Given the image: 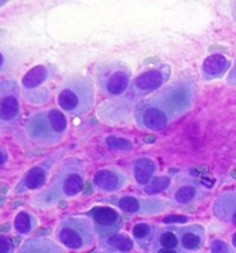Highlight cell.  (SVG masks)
I'll list each match as a JSON object with an SVG mask.
<instances>
[{
    "label": "cell",
    "instance_id": "ffe728a7",
    "mask_svg": "<svg viewBox=\"0 0 236 253\" xmlns=\"http://www.w3.org/2000/svg\"><path fill=\"white\" fill-rule=\"evenodd\" d=\"M104 249L113 253H128L133 249V241L125 234H116L110 238L100 241Z\"/></svg>",
    "mask_w": 236,
    "mask_h": 253
},
{
    "label": "cell",
    "instance_id": "4fadbf2b",
    "mask_svg": "<svg viewBox=\"0 0 236 253\" xmlns=\"http://www.w3.org/2000/svg\"><path fill=\"white\" fill-rule=\"evenodd\" d=\"M93 186L100 192L106 194H114L121 189H124L129 179L126 177V174L119 171L118 169L110 167V169H102L93 175Z\"/></svg>",
    "mask_w": 236,
    "mask_h": 253
},
{
    "label": "cell",
    "instance_id": "44dd1931",
    "mask_svg": "<svg viewBox=\"0 0 236 253\" xmlns=\"http://www.w3.org/2000/svg\"><path fill=\"white\" fill-rule=\"evenodd\" d=\"M203 195H204V192L200 189L199 186L188 184V185L178 188L174 196H172V201L177 206H186V205H191L193 202L200 199Z\"/></svg>",
    "mask_w": 236,
    "mask_h": 253
},
{
    "label": "cell",
    "instance_id": "30bf717a",
    "mask_svg": "<svg viewBox=\"0 0 236 253\" xmlns=\"http://www.w3.org/2000/svg\"><path fill=\"white\" fill-rule=\"evenodd\" d=\"M171 67L162 64L160 67L150 68L143 73H140L129 86V95L133 97L146 96L149 93H153L157 89L165 85V82L170 80Z\"/></svg>",
    "mask_w": 236,
    "mask_h": 253
},
{
    "label": "cell",
    "instance_id": "83f0119b",
    "mask_svg": "<svg viewBox=\"0 0 236 253\" xmlns=\"http://www.w3.org/2000/svg\"><path fill=\"white\" fill-rule=\"evenodd\" d=\"M0 253H14L13 241L7 235H0Z\"/></svg>",
    "mask_w": 236,
    "mask_h": 253
},
{
    "label": "cell",
    "instance_id": "52a82bcc",
    "mask_svg": "<svg viewBox=\"0 0 236 253\" xmlns=\"http://www.w3.org/2000/svg\"><path fill=\"white\" fill-rule=\"evenodd\" d=\"M133 119L140 129L150 131V132L164 131L172 121L170 114L165 112V109L155 96L140 102L136 106Z\"/></svg>",
    "mask_w": 236,
    "mask_h": 253
},
{
    "label": "cell",
    "instance_id": "f546056e",
    "mask_svg": "<svg viewBox=\"0 0 236 253\" xmlns=\"http://www.w3.org/2000/svg\"><path fill=\"white\" fill-rule=\"evenodd\" d=\"M227 82H228L231 86H236V63L235 66L232 67V70H231L228 77H227Z\"/></svg>",
    "mask_w": 236,
    "mask_h": 253
},
{
    "label": "cell",
    "instance_id": "836d02e7",
    "mask_svg": "<svg viewBox=\"0 0 236 253\" xmlns=\"http://www.w3.org/2000/svg\"><path fill=\"white\" fill-rule=\"evenodd\" d=\"M232 246H234V249L236 251V232L232 234Z\"/></svg>",
    "mask_w": 236,
    "mask_h": 253
},
{
    "label": "cell",
    "instance_id": "ba28073f",
    "mask_svg": "<svg viewBox=\"0 0 236 253\" xmlns=\"http://www.w3.org/2000/svg\"><path fill=\"white\" fill-rule=\"evenodd\" d=\"M21 117V93L15 81H0V131L14 126Z\"/></svg>",
    "mask_w": 236,
    "mask_h": 253
},
{
    "label": "cell",
    "instance_id": "9a60e30c",
    "mask_svg": "<svg viewBox=\"0 0 236 253\" xmlns=\"http://www.w3.org/2000/svg\"><path fill=\"white\" fill-rule=\"evenodd\" d=\"M213 213L222 223L236 225V192H222L213 203Z\"/></svg>",
    "mask_w": 236,
    "mask_h": 253
},
{
    "label": "cell",
    "instance_id": "6da1fadb",
    "mask_svg": "<svg viewBox=\"0 0 236 253\" xmlns=\"http://www.w3.org/2000/svg\"><path fill=\"white\" fill-rule=\"evenodd\" d=\"M85 186V167L79 159H70L56 174L50 186L35 198L37 208H50L81 194Z\"/></svg>",
    "mask_w": 236,
    "mask_h": 253
},
{
    "label": "cell",
    "instance_id": "4316f807",
    "mask_svg": "<svg viewBox=\"0 0 236 253\" xmlns=\"http://www.w3.org/2000/svg\"><path fill=\"white\" fill-rule=\"evenodd\" d=\"M210 253H236L232 246H229L222 239H214L210 245Z\"/></svg>",
    "mask_w": 236,
    "mask_h": 253
},
{
    "label": "cell",
    "instance_id": "8fae6325",
    "mask_svg": "<svg viewBox=\"0 0 236 253\" xmlns=\"http://www.w3.org/2000/svg\"><path fill=\"white\" fill-rule=\"evenodd\" d=\"M89 217L95 225V230L100 241L118 234V231L122 227V217L111 208H104V206L93 208L89 211Z\"/></svg>",
    "mask_w": 236,
    "mask_h": 253
},
{
    "label": "cell",
    "instance_id": "2e32d148",
    "mask_svg": "<svg viewBox=\"0 0 236 253\" xmlns=\"http://www.w3.org/2000/svg\"><path fill=\"white\" fill-rule=\"evenodd\" d=\"M231 67V61L222 54H211L208 56L201 66V75L204 81H214L224 77Z\"/></svg>",
    "mask_w": 236,
    "mask_h": 253
},
{
    "label": "cell",
    "instance_id": "7c38bea8",
    "mask_svg": "<svg viewBox=\"0 0 236 253\" xmlns=\"http://www.w3.org/2000/svg\"><path fill=\"white\" fill-rule=\"evenodd\" d=\"M57 160H59V156L49 157V159L44 160L43 163L34 166L32 169H30L27 171V174L22 177L21 181L18 182V185L15 186V194L22 195L42 188L47 182L49 174H50V171H52V169L54 167V164H56Z\"/></svg>",
    "mask_w": 236,
    "mask_h": 253
},
{
    "label": "cell",
    "instance_id": "8992f818",
    "mask_svg": "<svg viewBox=\"0 0 236 253\" xmlns=\"http://www.w3.org/2000/svg\"><path fill=\"white\" fill-rule=\"evenodd\" d=\"M155 97L174 121L182 117L195 106L197 97V88L193 81L182 80L164 88Z\"/></svg>",
    "mask_w": 236,
    "mask_h": 253
},
{
    "label": "cell",
    "instance_id": "d4e9b609",
    "mask_svg": "<svg viewBox=\"0 0 236 253\" xmlns=\"http://www.w3.org/2000/svg\"><path fill=\"white\" fill-rule=\"evenodd\" d=\"M171 185V179L168 177H157L153 178L148 185L143 186V192L146 195H158L167 191Z\"/></svg>",
    "mask_w": 236,
    "mask_h": 253
},
{
    "label": "cell",
    "instance_id": "484cf974",
    "mask_svg": "<svg viewBox=\"0 0 236 253\" xmlns=\"http://www.w3.org/2000/svg\"><path fill=\"white\" fill-rule=\"evenodd\" d=\"M106 145L113 150L117 152H131L133 149V143L129 139L121 138V136H116V135H110L106 138Z\"/></svg>",
    "mask_w": 236,
    "mask_h": 253
},
{
    "label": "cell",
    "instance_id": "603a6c76",
    "mask_svg": "<svg viewBox=\"0 0 236 253\" xmlns=\"http://www.w3.org/2000/svg\"><path fill=\"white\" fill-rule=\"evenodd\" d=\"M47 77H49V73L43 66H38V67H34L31 71H28L27 75L22 78V85L27 90V93H30L31 90L37 89L40 85H43L44 81L47 80Z\"/></svg>",
    "mask_w": 236,
    "mask_h": 253
},
{
    "label": "cell",
    "instance_id": "d6a6232c",
    "mask_svg": "<svg viewBox=\"0 0 236 253\" xmlns=\"http://www.w3.org/2000/svg\"><path fill=\"white\" fill-rule=\"evenodd\" d=\"M153 253H185L182 249H165V248H160V249H153Z\"/></svg>",
    "mask_w": 236,
    "mask_h": 253
},
{
    "label": "cell",
    "instance_id": "7a4b0ae2",
    "mask_svg": "<svg viewBox=\"0 0 236 253\" xmlns=\"http://www.w3.org/2000/svg\"><path fill=\"white\" fill-rule=\"evenodd\" d=\"M68 131L66 114L57 109L43 110L32 114L25 126V132L31 142L40 146H53L64 139Z\"/></svg>",
    "mask_w": 236,
    "mask_h": 253
},
{
    "label": "cell",
    "instance_id": "e0dca14e",
    "mask_svg": "<svg viewBox=\"0 0 236 253\" xmlns=\"http://www.w3.org/2000/svg\"><path fill=\"white\" fill-rule=\"evenodd\" d=\"M18 253H66V251L53 239L42 237L25 241L18 249Z\"/></svg>",
    "mask_w": 236,
    "mask_h": 253
},
{
    "label": "cell",
    "instance_id": "1f68e13d",
    "mask_svg": "<svg viewBox=\"0 0 236 253\" xmlns=\"http://www.w3.org/2000/svg\"><path fill=\"white\" fill-rule=\"evenodd\" d=\"M8 67V61L6 59V56L3 54V53L0 52V73H3V71H6Z\"/></svg>",
    "mask_w": 236,
    "mask_h": 253
},
{
    "label": "cell",
    "instance_id": "5bb4252c",
    "mask_svg": "<svg viewBox=\"0 0 236 253\" xmlns=\"http://www.w3.org/2000/svg\"><path fill=\"white\" fill-rule=\"evenodd\" d=\"M179 248L185 253H195L203 249L206 244V230L200 224H191L178 228Z\"/></svg>",
    "mask_w": 236,
    "mask_h": 253
},
{
    "label": "cell",
    "instance_id": "3957f363",
    "mask_svg": "<svg viewBox=\"0 0 236 253\" xmlns=\"http://www.w3.org/2000/svg\"><path fill=\"white\" fill-rule=\"evenodd\" d=\"M60 109L70 116L82 117L95 106V85L88 77L68 78L57 96Z\"/></svg>",
    "mask_w": 236,
    "mask_h": 253
},
{
    "label": "cell",
    "instance_id": "7402d4cb",
    "mask_svg": "<svg viewBox=\"0 0 236 253\" xmlns=\"http://www.w3.org/2000/svg\"><path fill=\"white\" fill-rule=\"evenodd\" d=\"M181 249L179 248V237H178V228L168 227L164 230H158V234L156 237L153 249Z\"/></svg>",
    "mask_w": 236,
    "mask_h": 253
},
{
    "label": "cell",
    "instance_id": "9c48e42d",
    "mask_svg": "<svg viewBox=\"0 0 236 253\" xmlns=\"http://www.w3.org/2000/svg\"><path fill=\"white\" fill-rule=\"evenodd\" d=\"M110 203L128 214L139 216H156L168 210L170 203L160 198H139L133 195H122L109 199Z\"/></svg>",
    "mask_w": 236,
    "mask_h": 253
},
{
    "label": "cell",
    "instance_id": "ac0fdd59",
    "mask_svg": "<svg viewBox=\"0 0 236 253\" xmlns=\"http://www.w3.org/2000/svg\"><path fill=\"white\" fill-rule=\"evenodd\" d=\"M133 177L138 185L146 186L153 179L157 170V164L150 157H139L133 162Z\"/></svg>",
    "mask_w": 236,
    "mask_h": 253
},
{
    "label": "cell",
    "instance_id": "277c9868",
    "mask_svg": "<svg viewBox=\"0 0 236 253\" xmlns=\"http://www.w3.org/2000/svg\"><path fill=\"white\" fill-rule=\"evenodd\" d=\"M56 235L67 249L82 252L95 245L97 234L88 217H67L60 223Z\"/></svg>",
    "mask_w": 236,
    "mask_h": 253
},
{
    "label": "cell",
    "instance_id": "d6986e66",
    "mask_svg": "<svg viewBox=\"0 0 236 253\" xmlns=\"http://www.w3.org/2000/svg\"><path fill=\"white\" fill-rule=\"evenodd\" d=\"M157 234H158V228L150 223H138L135 224V227L132 228L135 242L145 251L153 249Z\"/></svg>",
    "mask_w": 236,
    "mask_h": 253
},
{
    "label": "cell",
    "instance_id": "4dcf8cb0",
    "mask_svg": "<svg viewBox=\"0 0 236 253\" xmlns=\"http://www.w3.org/2000/svg\"><path fill=\"white\" fill-rule=\"evenodd\" d=\"M7 160H8L7 150L0 146V169H1V167H3L4 164L7 163Z\"/></svg>",
    "mask_w": 236,
    "mask_h": 253
},
{
    "label": "cell",
    "instance_id": "f1b7e54d",
    "mask_svg": "<svg viewBox=\"0 0 236 253\" xmlns=\"http://www.w3.org/2000/svg\"><path fill=\"white\" fill-rule=\"evenodd\" d=\"M189 218L186 216H168L165 218H162V223L165 224H182V223H188Z\"/></svg>",
    "mask_w": 236,
    "mask_h": 253
},
{
    "label": "cell",
    "instance_id": "cb8c5ba5",
    "mask_svg": "<svg viewBox=\"0 0 236 253\" xmlns=\"http://www.w3.org/2000/svg\"><path fill=\"white\" fill-rule=\"evenodd\" d=\"M38 220L34 214H31L28 211H20L14 220V228L18 234L21 235H28L30 232L37 228Z\"/></svg>",
    "mask_w": 236,
    "mask_h": 253
},
{
    "label": "cell",
    "instance_id": "5b68a950",
    "mask_svg": "<svg viewBox=\"0 0 236 253\" xmlns=\"http://www.w3.org/2000/svg\"><path fill=\"white\" fill-rule=\"evenodd\" d=\"M132 71L125 63L109 60L99 63L96 67L97 86L104 96H122L131 86Z\"/></svg>",
    "mask_w": 236,
    "mask_h": 253
},
{
    "label": "cell",
    "instance_id": "e575fe53",
    "mask_svg": "<svg viewBox=\"0 0 236 253\" xmlns=\"http://www.w3.org/2000/svg\"><path fill=\"white\" fill-rule=\"evenodd\" d=\"M234 20L236 21V4H234Z\"/></svg>",
    "mask_w": 236,
    "mask_h": 253
}]
</instances>
